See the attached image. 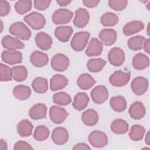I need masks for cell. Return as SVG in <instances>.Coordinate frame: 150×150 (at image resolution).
I'll return each mask as SVG.
<instances>
[{
    "mask_svg": "<svg viewBox=\"0 0 150 150\" xmlns=\"http://www.w3.org/2000/svg\"><path fill=\"white\" fill-rule=\"evenodd\" d=\"M9 32L23 40H28L31 37V31L30 29L22 22H16L12 23L9 29Z\"/></svg>",
    "mask_w": 150,
    "mask_h": 150,
    "instance_id": "6da1fadb",
    "label": "cell"
},
{
    "mask_svg": "<svg viewBox=\"0 0 150 150\" xmlns=\"http://www.w3.org/2000/svg\"><path fill=\"white\" fill-rule=\"evenodd\" d=\"M90 36V34L88 32L81 31L76 33L71 40V47L76 52L83 50L87 44Z\"/></svg>",
    "mask_w": 150,
    "mask_h": 150,
    "instance_id": "7a4b0ae2",
    "label": "cell"
},
{
    "mask_svg": "<svg viewBox=\"0 0 150 150\" xmlns=\"http://www.w3.org/2000/svg\"><path fill=\"white\" fill-rule=\"evenodd\" d=\"M24 21L34 30L42 29L46 24V19L43 15L37 12H32L24 17Z\"/></svg>",
    "mask_w": 150,
    "mask_h": 150,
    "instance_id": "3957f363",
    "label": "cell"
},
{
    "mask_svg": "<svg viewBox=\"0 0 150 150\" xmlns=\"http://www.w3.org/2000/svg\"><path fill=\"white\" fill-rule=\"evenodd\" d=\"M130 76L131 73L129 71L124 72L122 70H117L110 76L109 81L113 86L118 87H122L129 82Z\"/></svg>",
    "mask_w": 150,
    "mask_h": 150,
    "instance_id": "277c9868",
    "label": "cell"
},
{
    "mask_svg": "<svg viewBox=\"0 0 150 150\" xmlns=\"http://www.w3.org/2000/svg\"><path fill=\"white\" fill-rule=\"evenodd\" d=\"M90 144L96 148H103L108 144V139L106 134L101 131L95 130L90 132L88 137Z\"/></svg>",
    "mask_w": 150,
    "mask_h": 150,
    "instance_id": "5b68a950",
    "label": "cell"
},
{
    "mask_svg": "<svg viewBox=\"0 0 150 150\" xmlns=\"http://www.w3.org/2000/svg\"><path fill=\"white\" fill-rule=\"evenodd\" d=\"M73 13L67 9H58L52 15V21L55 25H63L70 22Z\"/></svg>",
    "mask_w": 150,
    "mask_h": 150,
    "instance_id": "8992f818",
    "label": "cell"
},
{
    "mask_svg": "<svg viewBox=\"0 0 150 150\" xmlns=\"http://www.w3.org/2000/svg\"><path fill=\"white\" fill-rule=\"evenodd\" d=\"M51 67L56 71H63L66 70L70 64L69 58L63 54L57 53L55 54L51 60Z\"/></svg>",
    "mask_w": 150,
    "mask_h": 150,
    "instance_id": "52a82bcc",
    "label": "cell"
},
{
    "mask_svg": "<svg viewBox=\"0 0 150 150\" xmlns=\"http://www.w3.org/2000/svg\"><path fill=\"white\" fill-rule=\"evenodd\" d=\"M2 60L10 65L21 63L22 60V53L15 50H4L1 54Z\"/></svg>",
    "mask_w": 150,
    "mask_h": 150,
    "instance_id": "ba28073f",
    "label": "cell"
},
{
    "mask_svg": "<svg viewBox=\"0 0 150 150\" xmlns=\"http://www.w3.org/2000/svg\"><path fill=\"white\" fill-rule=\"evenodd\" d=\"M131 87L133 93L136 95H142L148 90V80L145 77L138 76L132 81Z\"/></svg>",
    "mask_w": 150,
    "mask_h": 150,
    "instance_id": "9c48e42d",
    "label": "cell"
},
{
    "mask_svg": "<svg viewBox=\"0 0 150 150\" xmlns=\"http://www.w3.org/2000/svg\"><path fill=\"white\" fill-rule=\"evenodd\" d=\"M69 114L63 108L53 105L49 110V116L51 121L56 124L62 123L67 118Z\"/></svg>",
    "mask_w": 150,
    "mask_h": 150,
    "instance_id": "30bf717a",
    "label": "cell"
},
{
    "mask_svg": "<svg viewBox=\"0 0 150 150\" xmlns=\"http://www.w3.org/2000/svg\"><path fill=\"white\" fill-rule=\"evenodd\" d=\"M108 60L114 66H121L125 61V53L122 49L118 47L112 48L108 54Z\"/></svg>",
    "mask_w": 150,
    "mask_h": 150,
    "instance_id": "8fae6325",
    "label": "cell"
},
{
    "mask_svg": "<svg viewBox=\"0 0 150 150\" xmlns=\"http://www.w3.org/2000/svg\"><path fill=\"white\" fill-rule=\"evenodd\" d=\"M91 97L94 103L103 104L108 97V90L104 86H97L91 90Z\"/></svg>",
    "mask_w": 150,
    "mask_h": 150,
    "instance_id": "7c38bea8",
    "label": "cell"
},
{
    "mask_svg": "<svg viewBox=\"0 0 150 150\" xmlns=\"http://www.w3.org/2000/svg\"><path fill=\"white\" fill-rule=\"evenodd\" d=\"M90 20V15L88 12L84 8H80L75 12V17L73 20V23L75 26L79 28L85 27Z\"/></svg>",
    "mask_w": 150,
    "mask_h": 150,
    "instance_id": "4fadbf2b",
    "label": "cell"
},
{
    "mask_svg": "<svg viewBox=\"0 0 150 150\" xmlns=\"http://www.w3.org/2000/svg\"><path fill=\"white\" fill-rule=\"evenodd\" d=\"M52 139L55 144L62 145L67 142L69 133L64 128L57 127L52 131Z\"/></svg>",
    "mask_w": 150,
    "mask_h": 150,
    "instance_id": "5bb4252c",
    "label": "cell"
},
{
    "mask_svg": "<svg viewBox=\"0 0 150 150\" xmlns=\"http://www.w3.org/2000/svg\"><path fill=\"white\" fill-rule=\"evenodd\" d=\"M98 36L102 44L111 46L117 40V32L112 29H104L100 31Z\"/></svg>",
    "mask_w": 150,
    "mask_h": 150,
    "instance_id": "9a60e30c",
    "label": "cell"
},
{
    "mask_svg": "<svg viewBox=\"0 0 150 150\" xmlns=\"http://www.w3.org/2000/svg\"><path fill=\"white\" fill-rule=\"evenodd\" d=\"M2 46L8 50H16L24 48L25 45L19 39L9 35L4 36L1 41Z\"/></svg>",
    "mask_w": 150,
    "mask_h": 150,
    "instance_id": "2e32d148",
    "label": "cell"
},
{
    "mask_svg": "<svg viewBox=\"0 0 150 150\" xmlns=\"http://www.w3.org/2000/svg\"><path fill=\"white\" fill-rule=\"evenodd\" d=\"M128 112L132 118L134 120H140L146 114V109L141 102L137 101L130 105Z\"/></svg>",
    "mask_w": 150,
    "mask_h": 150,
    "instance_id": "e0dca14e",
    "label": "cell"
},
{
    "mask_svg": "<svg viewBox=\"0 0 150 150\" xmlns=\"http://www.w3.org/2000/svg\"><path fill=\"white\" fill-rule=\"evenodd\" d=\"M35 43L36 46L43 50L49 49L53 43L52 38L45 32H39L35 36Z\"/></svg>",
    "mask_w": 150,
    "mask_h": 150,
    "instance_id": "ac0fdd59",
    "label": "cell"
},
{
    "mask_svg": "<svg viewBox=\"0 0 150 150\" xmlns=\"http://www.w3.org/2000/svg\"><path fill=\"white\" fill-rule=\"evenodd\" d=\"M47 114V107L45 104L38 103L33 105L29 110V117L35 120L45 118Z\"/></svg>",
    "mask_w": 150,
    "mask_h": 150,
    "instance_id": "d6986e66",
    "label": "cell"
},
{
    "mask_svg": "<svg viewBox=\"0 0 150 150\" xmlns=\"http://www.w3.org/2000/svg\"><path fill=\"white\" fill-rule=\"evenodd\" d=\"M103 49L102 43L97 38H92L86 50V54L89 57L97 56L101 54Z\"/></svg>",
    "mask_w": 150,
    "mask_h": 150,
    "instance_id": "ffe728a7",
    "label": "cell"
},
{
    "mask_svg": "<svg viewBox=\"0 0 150 150\" xmlns=\"http://www.w3.org/2000/svg\"><path fill=\"white\" fill-rule=\"evenodd\" d=\"M144 28V24L141 21H132L124 25L122 32L124 35L129 36L138 33Z\"/></svg>",
    "mask_w": 150,
    "mask_h": 150,
    "instance_id": "44dd1931",
    "label": "cell"
},
{
    "mask_svg": "<svg viewBox=\"0 0 150 150\" xmlns=\"http://www.w3.org/2000/svg\"><path fill=\"white\" fill-rule=\"evenodd\" d=\"M30 61L34 66L42 67L47 64L49 62V57L45 53L36 50L31 54L30 56Z\"/></svg>",
    "mask_w": 150,
    "mask_h": 150,
    "instance_id": "7402d4cb",
    "label": "cell"
},
{
    "mask_svg": "<svg viewBox=\"0 0 150 150\" xmlns=\"http://www.w3.org/2000/svg\"><path fill=\"white\" fill-rule=\"evenodd\" d=\"M67 84L68 79L63 75L60 74H54L50 81V88L52 91L62 90Z\"/></svg>",
    "mask_w": 150,
    "mask_h": 150,
    "instance_id": "603a6c76",
    "label": "cell"
},
{
    "mask_svg": "<svg viewBox=\"0 0 150 150\" xmlns=\"http://www.w3.org/2000/svg\"><path fill=\"white\" fill-rule=\"evenodd\" d=\"M73 30L69 26H58L54 30L55 37L60 42H67L69 40Z\"/></svg>",
    "mask_w": 150,
    "mask_h": 150,
    "instance_id": "cb8c5ba5",
    "label": "cell"
},
{
    "mask_svg": "<svg viewBox=\"0 0 150 150\" xmlns=\"http://www.w3.org/2000/svg\"><path fill=\"white\" fill-rule=\"evenodd\" d=\"M149 65V59L148 56L142 53H137L132 59V66L138 70L145 69Z\"/></svg>",
    "mask_w": 150,
    "mask_h": 150,
    "instance_id": "d4e9b609",
    "label": "cell"
},
{
    "mask_svg": "<svg viewBox=\"0 0 150 150\" xmlns=\"http://www.w3.org/2000/svg\"><path fill=\"white\" fill-rule=\"evenodd\" d=\"M33 125L27 119L21 120L17 125L18 134L22 137H29L32 134Z\"/></svg>",
    "mask_w": 150,
    "mask_h": 150,
    "instance_id": "484cf974",
    "label": "cell"
},
{
    "mask_svg": "<svg viewBox=\"0 0 150 150\" xmlns=\"http://www.w3.org/2000/svg\"><path fill=\"white\" fill-rule=\"evenodd\" d=\"M88 102L89 97L86 93L83 92L78 93L74 97L73 107L78 111H81L87 106Z\"/></svg>",
    "mask_w": 150,
    "mask_h": 150,
    "instance_id": "4316f807",
    "label": "cell"
},
{
    "mask_svg": "<svg viewBox=\"0 0 150 150\" xmlns=\"http://www.w3.org/2000/svg\"><path fill=\"white\" fill-rule=\"evenodd\" d=\"M96 83L94 79L88 73L81 74L77 80L79 87L84 90H87L91 88Z\"/></svg>",
    "mask_w": 150,
    "mask_h": 150,
    "instance_id": "83f0119b",
    "label": "cell"
},
{
    "mask_svg": "<svg viewBox=\"0 0 150 150\" xmlns=\"http://www.w3.org/2000/svg\"><path fill=\"white\" fill-rule=\"evenodd\" d=\"M81 120L87 126H93L98 121V115L96 111L93 109H88L83 112Z\"/></svg>",
    "mask_w": 150,
    "mask_h": 150,
    "instance_id": "f1b7e54d",
    "label": "cell"
},
{
    "mask_svg": "<svg viewBox=\"0 0 150 150\" xmlns=\"http://www.w3.org/2000/svg\"><path fill=\"white\" fill-rule=\"evenodd\" d=\"M110 105L111 108L116 112L124 111L127 106L125 98L122 96H117L110 98Z\"/></svg>",
    "mask_w": 150,
    "mask_h": 150,
    "instance_id": "f546056e",
    "label": "cell"
},
{
    "mask_svg": "<svg viewBox=\"0 0 150 150\" xmlns=\"http://www.w3.org/2000/svg\"><path fill=\"white\" fill-rule=\"evenodd\" d=\"M110 128L112 132L116 134H124L128 131L129 125L126 121L118 118L111 122Z\"/></svg>",
    "mask_w": 150,
    "mask_h": 150,
    "instance_id": "4dcf8cb0",
    "label": "cell"
},
{
    "mask_svg": "<svg viewBox=\"0 0 150 150\" xmlns=\"http://www.w3.org/2000/svg\"><path fill=\"white\" fill-rule=\"evenodd\" d=\"M14 97L19 100H27L31 94V89L25 85H18L13 90Z\"/></svg>",
    "mask_w": 150,
    "mask_h": 150,
    "instance_id": "1f68e13d",
    "label": "cell"
},
{
    "mask_svg": "<svg viewBox=\"0 0 150 150\" xmlns=\"http://www.w3.org/2000/svg\"><path fill=\"white\" fill-rule=\"evenodd\" d=\"M33 90L37 93L43 94L46 93L48 89V82L46 79L42 77L35 78L32 83Z\"/></svg>",
    "mask_w": 150,
    "mask_h": 150,
    "instance_id": "d6a6232c",
    "label": "cell"
},
{
    "mask_svg": "<svg viewBox=\"0 0 150 150\" xmlns=\"http://www.w3.org/2000/svg\"><path fill=\"white\" fill-rule=\"evenodd\" d=\"M106 62L101 58H94L89 60L87 63L88 70L93 73L100 71L105 66Z\"/></svg>",
    "mask_w": 150,
    "mask_h": 150,
    "instance_id": "836d02e7",
    "label": "cell"
},
{
    "mask_svg": "<svg viewBox=\"0 0 150 150\" xmlns=\"http://www.w3.org/2000/svg\"><path fill=\"white\" fill-rule=\"evenodd\" d=\"M118 16L112 12H106L104 13L101 18V23L104 26H114L118 22Z\"/></svg>",
    "mask_w": 150,
    "mask_h": 150,
    "instance_id": "e575fe53",
    "label": "cell"
},
{
    "mask_svg": "<svg viewBox=\"0 0 150 150\" xmlns=\"http://www.w3.org/2000/svg\"><path fill=\"white\" fill-rule=\"evenodd\" d=\"M145 132V129L142 125L139 124H135L132 125L129 132V138L135 141L141 140Z\"/></svg>",
    "mask_w": 150,
    "mask_h": 150,
    "instance_id": "d590c367",
    "label": "cell"
},
{
    "mask_svg": "<svg viewBox=\"0 0 150 150\" xmlns=\"http://www.w3.org/2000/svg\"><path fill=\"white\" fill-rule=\"evenodd\" d=\"M13 79L16 81L21 82L25 80L28 77L27 69L23 66H16L12 68Z\"/></svg>",
    "mask_w": 150,
    "mask_h": 150,
    "instance_id": "8d00e7d4",
    "label": "cell"
},
{
    "mask_svg": "<svg viewBox=\"0 0 150 150\" xmlns=\"http://www.w3.org/2000/svg\"><path fill=\"white\" fill-rule=\"evenodd\" d=\"M15 9L19 15H23L30 11L32 8V1L29 0L18 1L15 4Z\"/></svg>",
    "mask_w": 150,
    "mask_h": 150,
    "instance_id": "74e56055",
    "label": "cell"
},
{
    "mask_svg": "<svg viewBox=\"0 0 150 150\" xmlns=\"http://www.w3.org/2000/svg\"><path fill=\"white\" fill-rule=\"evenodd\" d=\"M53 102L60 105H67L71 102V97L66 93L60 91L55 93L53 96Z\"/></svg>",
    "mask_w": 150,
    "mask_h": 150,
    "instance_id": "f35d334b",
    "label": "cell"
},
{
    "mask_svg": "<svg viewBox=\"0 0 150 150\" xmlns=\"http://www.w3.org/2000/svg\"><path fill=\"white\" fill-rule=\"evenodd\" d=\"M145 40V38L140 35L132 37L128 40V46L132 50H139L142 49Z\"/></svg>",
    "mask_w": 150,
    "mask_h": 150,
    "instance_id": "ab89813d",
    "label": "cell"
},
{
    "mask_svg": "<svg viewBox=\"0 0 150 150\" xmlns=\"http://www.w3.org/2000/svg\"><path fill=\"white\" fill-rule=\"evenodd\" d=\"M50 134L49 128L45 125L38 126L33 132V138L38 141H43L46 140Z\"/></svg>",
    "mask_w": 150,
    "mask_h": 150,
    "instance_id": "60d3db41",
    "label": "cell"
},
{
    "mask_svg": "<svg viewBox=\"0 0 150 150\" xmlns=\"http://www.w3.org/2000/svg\"><path fill=\"white\" fill-rule=\"evenodd\" d=\"M13 77L12 70L9 66L1 63L0 64V80L1 81H11Z\"/></svg>",
    "mask_w": 150,
    "mask_h": 150,
    "instance_id": "b9f144b4",
    "label": "cell"
},
{
    "mask_svg": "<svg viewBox=\"0 0 150 150\" xmlns=\"http://www.w3.org/2000/svg\"><path fill=\"white\" fill-rule=\"evenodd\" d=\"M128 1L126 0H110L108 1L109 6L114 11H121L127 6Z\"/></svg>",
    "mask_w": 150,
    "mask_h": 150,
    "instance_id": "7bdbcfd3",
    "label": "cell"
},
{
    "mask_svg": "<svg viewBox=\"0 0 150 150\" xmlns=\"http://www.w3.org/2000/svg\"><path fill=\"white\" fill-rule=\"evenodd\" d=\"M51 1L50 0H35L33 1L34 7L39 11H44L50 5Z\"/></svg>",
    "mask_w": 150,
    "mask_h": 150,
    "instance_id": "ee69618b",
    "label": "cell"
},
{
    "mask_svg": "<svg viewBox=\"0 0 150 150\" xmlns=\"http://www.w3.org/2000/svg\"><path fill=\"white\" fill-rule=\"evenodd\" d=\"M11 11L10 4L6 1H0V16H5L9 14Z\"/></svg>",
    "mask_w": 150,
    "mask_h": 150,
    "instance_id": "f6af8a7d",
    "label": "cell"
},
{
    "mask_svg": "<svg viewBox=\"0 0 150 150\" xmlns=\"http://www.w3.org/2000/svg\"><path fill=\"white\" fill-rule=\"evenodd\" d=\"M14 149H33L31 145L28 142L23 141H19L16 142L14 146Z\"/></svg>",
    "mask_w": 150,
    "mask_h": 150,
    "instance_id": "bcb514c9",
    "label": "cell"
},
{
    "mask_svg": "<svg viewBox=\"0 0 150 150\" xmlns=\"http://www.w3.org/2000/svg\"><path fill=\"white\" fill-rule=\"evenodd\" d=\"M84 5L88 8H94L98 5L100 2L98 0H83L82 1Z\"/></svg>",
    "mask_w": 150,
    "mask_h": 150,
    "instance_id": "7dc6e473",
    "label": "cell"
},
{
    "mask_svg": "<svg viewBox=\"0 0 150 150\" xmlns=\"http://www.w3.org/2000/svg\"><path fill=\"white\" fill-rule=\"evenodd\" d=\"M73 149H82V150H89L91 148L86 143H78L74 146Z\"/></svg>",
    "mask_w": 150,
    "mask_h": 150,
    "instance_id": "c3c4849f",
    "label": "cell"
},
{
    "mask_svg": "<svg viewBox=\"0 0 150 150\" xmlns=\"http://www.w3.org/2000/svg\"><path fill=\"white\" fill-rule=\"evenodd\" d=\"M143 48L144 51H145L146 53H149V50H150V40L149 39H145L144 44H143Z\"/></svg>",
    "mask_w": 150,
    "mask_h": 150,
    "instance_id": "681fc988",
    "label": "cell"
},
{
    "mask_svg": "<svg viewBox=\"0 0 150 150\" xmlns=\"http://www.w3.org/2000/svg\"><path fill=\"white\" fill-rule=\"evenodd\" d=\"M56 2L60 6H66L68 5L69 4H70L71 2V1H70V0H58V1H56Z\"/></svg>",
    "mask_w": 150,
    "mask_h": 150,
    "instance_id": "f907efd6",
    "label": "cell"
},
{
    "mask_svg": "<svg viewBox=\"0 0 150 150\" xmlns=\"http://www.w3.org/2000/svg\"><path fill=\"white\" fill-rule=\"evenodd\" d=\"M0 149L2 150H6L8 149L7 144L3 139H0Z\"/></svg>",
    "mask_w": 150,
    "mask_h": 150,
    "instance_id": "816d5d0a",
    "label": "cell"
},
{
    "mask_svg": "<svg viewBox=\"0 0 150 150\" xmlns=\"http://www.w3.org/2000/svg\"><path fill=\"white\" fill-rule=\"evenodd\" d=\"M145 143L148 145H150V132H149V131H148L147 132V133L146 134V136H145Z\"/></svg>",
    "mask_w": 150,
    "mask_h": 150,
    "instance_id": "f5cc1de1",
    "label": "cell"
},
{
    "mask_svg": "<svg viewBox=\"0 0 150 150\" xmlns=\"http://www.w3.org/2000/svg\"><path fill=\"white\" fill-rule=\"evenodd\" d=\"M147 30H148V31H147V33H148V35L149 36V32H148V30H149V24L148 25V26H147Z\"/></svg>",
    "mask_w": 150,
    "mask_h": 150,
    "instance_id": "db71d44e",
    "label": "cell"
}]
</instances>
